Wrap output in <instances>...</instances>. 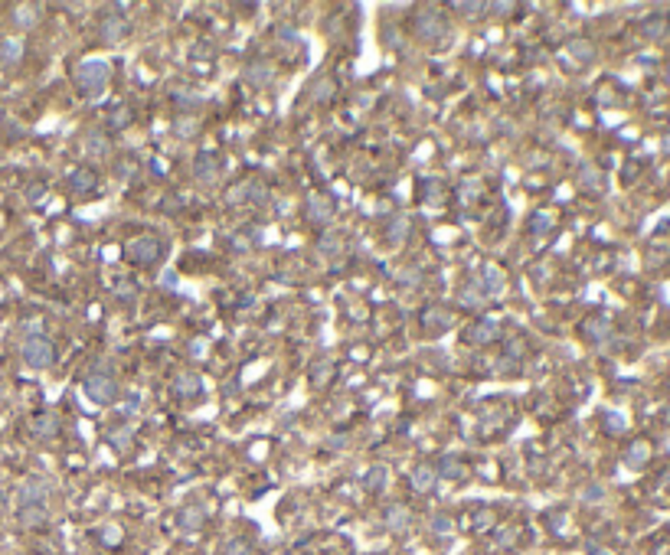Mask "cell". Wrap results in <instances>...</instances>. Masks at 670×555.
Returning <instances> with one entry per match:
<instances>
[{
    "instance_id": "cell-1",
    "label": "cell",
    "mask_w": 670,
    "mask_h": 555,
    "mask_svg": "<svg viewBox=\"0 0 670 555\" xmlns=\"http://www.w3.org/2000/svg\"><path fill=\"white\" fill-rule=\"evenodd\" d=\"M111 79V69L105 59H86V63L76 65V72H72V82H76L86 95H98L102 88L109 86Z\"/></svg>"
},
{
    "instance_id": "cell-2",
    "label": "cell",
    "mask_w": 670,
    "mask_h": 555,
    "mask_svg": "<svg viewBox=\"0 0 670 555\" xmlns=\"http://www.w3.org/2000/svg\"><path fill=\"white\" fill-rule=\"evenodd\" d=\"M161 255H163V246L157 235H138V239L125 242V258L134 262V265H157Z\"/></svg>"
},
{
    "instance_id": "cell-3",
    "label": "cell",
    "mask_w": 670,
    "mask_h": 555,
    "mask_svg": "<svg viewBox=\"0 0 670 555\" xmlns=\"http://www.w3.org/2000/svg\"><path fill=\"white\" fill-rule=\"evenodd\" d=\"M20 356L30 369H49V366L56 363V346L46 340V337H26Z\"/></svg>"
},
{
    "instance_id": "cell-4",
    "label": "cell",
    "mask_w": 670,
    "mask_h": 555,
    "mask_svg": "<svg viewBox=\"0 0 670 555\" xmlns=\"http://www.w3.org/2000/svg\"><path fill=\"white\" fill-rule=\"evenodd\" d=\"M412 33H415V40H422V43H438V40L445 36V20H442V13L435 10V7H422V10L415 13Z\"/></svg>"
},
{
    "instance_id": "cell-5",
    "label": "cell",
    "mask_w": 670,
    "mask_h": 555,
    "mask_svg": "<svg viewBox=\"0 0 670 555\" xmlns=\"http://www.w3.org/2000/svg\"><path fill=\"white\" fill-rule=\"evenodd\" d=\"M86 395L98 405H109L115 402V395H118V383H115V376L111 373H88L86 376Z\"/></svg>"
},
{
    "instance_id": "cell-6",
    "label": "cell",
    "mask_w": 670,
    "mask_h": 555,
    "mask_svg": "<svg viewBox=\"0 0 670 555\" xmlns=\"http://www.w3.org/2000/svg\"><path fill=\"white\" fill-rule=\"evenodd\" d=\"M334 200H327V196H311L308 206H304V216H308V223L317 225V229H327V225L334 223Z\"/></svg>"
},
{
    "instance_id": "cell-7",
    "label": "cell",
    "mask_w": 670,
    "mask_h": 555,
    "mask_svg": "<svg viewBox=\"0 0 670 555\" xmlns=\"http://www.w3.org/2000/svg\"><path fill=\"white\" fill-rule=\"evenodd\" d=\"M46 497H49V483L40 481V477L23 481L20 490H17V503H20V506H36V503H46Z\"/></svg>"
},
{
    "instance_id": "cell-8",
    "label": "cell",
    "mask_w": 670,
    "mask_h": 555,
    "mask_svg": "<svg viewBox=\"0 0 670 555\" xmlns=\"http://www.w3.org/2000/svg\"><path fill=\"white\" fill-rule=\"evenodd\" d=\"M242 79H246L252 88H265V86H271V79H275V65H271L269 59H255V63L246 65Z\"/></svg>"
},
{
    "instance_id": "cell-9",
    "label": "cell",
    "mask_w": 670,
    "mask_h": 555,
    "mask_svg": "<svg viewBox=\"0 0 670 555\" xmlns=\"http://www.w3.org/2000/svg\"><path fill=\"white\" fill-rule=\"evenodd\" d=\"M193 173L200 183H216L219 180V161L216 154H209V150H200L193 161Z\"/></svg>"
},
{
    "instance_id": "cell-10",
    "label": "cell",
    "mask_w": 670,
    "mask_h": 555,
    "mask_svg": "<svg viewBox=\"0 0 670 555\" xmlns=\"http://www.w3.org/2000/svg\"><path fill=\"white\" fill-rule=\"evenodd\" d=\"M497 337H500V323L490 321V317L471 323L465 330V343H490V340H497Z\"/></svg>"
},
{
    "instance_id": "cell-11",
    "label": "cell",
    "mask_w": 670,
    "mask_h": 555,
    "mask_svg": "<svg viewBox=\"0 0 670 555\" xmlns=\"http://www.w3.org/2000/svg\"><path fill=\"white\" fill-rule=\"evenodd\" d=\"M125 40V20L121 17H105L98 23V43L105 46H118Z\"/></svg>"
},
{
    "instance_id": "cell-12",
    "label": "cell",
    "mask_w": 670,
    "mask_h": 555,
    "mask_svg": "<svg viewBox=\"0 0 670 555\" xmlns=\"http://www.w3.org/2000/svg\"><path fill=\"white\" fill-rule=\"evenodd\" d=\"M435 481H438V474H435L432 464H415L409 474V487L415 493H429L435 487Z\"/></svg>"
},
{
    "instance_id": "cell-13",
    "label": "cell",
    "mask_w": 670,
    "mask_h": 555,
    "mask_svg": "<svg viewBox=\"0 0 670 555\" xmlns=\"http://www.w3.org/2000/svg\"><path fill=\"white\" fill-rule=\"evenodd\" d=\"M49 520V510H46V503H36V506H20L17 510V523L23 529H36V526H46Z\"/></svg>"
},
{
    "instance_id": "cell-14",
    "label": "cell",
    "mask_w": 670,
    "mask_h": 555,
    "mask_svg": "<svg viewBox=\"0 0 670 555\" xmlns=\"http://www.w3.org/2000/svg\"><path fill=\"white\" fill-rule=\"evenodd\" d=\"M69 190L79 193V196H86V193L98 190V173L86 170V167H79V170L69 173Z\"/></svg>"
},
{
    "instance_id": "cell-15",
    "label": "cell",
    "mask_w": 670,
    "mask_h": 555,
    "mask_svg": "<svg viewBox=\"0 0 670 555\" xmlns=\"http://www.w3.org/2000/svg\"><path fill=\"white\" fill-rule=\"evenodd\" d=\"M412 520V513L409 506H402V503H392V506H386V513H383V523H386V529H392V533H402L406 526H409Z\"/></svg>"
},
{
    "instance_id": "cell-16",
    "label": "cell",
    "mask_w": 670,
    "mask_h": 555,
    "mask_svg": "<svg viewBox=\"0 0 670 555\" xmlns=\"http://www.w3.org/2000/svg\"><path fill=\"white\" fill-rule=\"evenodd\" d=\"M30 431L36 438H56L59 435V418L53 412H40V415L30 421Z\"/></svg>"
},
{
    "instance_id": "cell-17",
    "label": "cell",
    "mask_w": 670,
    "mask_h": 555,
    "mask_svg": "<svg viewBox=\"0 0 670 555\" xmlns=\"http://www.w3.org/2000/svg\"><path fill=\"white\" fill-rule=\"evenodd\" d=\"M173 392L180 399H190V395H200L203 392V379L193 373H177L173 376Z\"/></svg>"
},
{
    "instance_id": "cell-18",
    "label": "cell",
    "mask_w": 670,
    "mask_h": 555,
    "mask_svg": "<svg viewBox=\"0 0 670 555\" xmlns=\"http://www.w3.org/2000/svg\"><path fill=\"white\" fill-rule=\"evenodd\" d=\"M177 523H180V529L193 533V529H200V526L206 523V510H203V506H196V503H190V506H184V510H180Z\"/></svg>"
},
{
    "instance_id": "cell-19",
    "label": "cell",
    "mask_w": 670,
    "mask_h": 555,
    "mask_svg": "<svg viewBox=\"0 0 670 555\" xmlns=\"http://www.w3.org/2000/svg\"><path fill=\"white\" fill-rule=\"evenodd\" d=\"M422 323H425V330H432V333H442L452 327V314L442 307H429L425 310V317H422Z\"/></svg>"
},
{
    "instance_id": "cell-20",
    "label": "cell",
    "mask_w": 670,
    "mask_h": 555,
    "mask_svg": "<svg viewBox=\"0 0 670 555\" xmlns=\"http://www.w3.org/2000/svg\"><path fill=\"white\" fill-rule=\"evenodd\" d=\"M23 59V43L20 40H0V65L13 69Z\"/></svg>"
},
{
    "instance_id": "cell-21",
    "label": "cell",
    "mask_w": 670,
    "mask_h": 555,
    "mask_svg": "<svg viewBox=\"0 0 670 555\" xmlns=\"http://www.w3.org/2000/svg\"><path fill=\"white\" fill-rule=\"evenodd\" d=\"M173 105L177 108H184V111H196L200 105H206V95H200V92H190V88H173Z\"/></svg>"
},
{
    "instance_id": "cell-22",
    "label": "cell",
    "mask_w": 670,
    "mask_h": 555,
    "mask_svg": "<svg viewBox=\"0 0 670 555\" xmlns=\"http://www.w3.org/2000/svg\"><path fill=\"white\" fill-rule=\"evenodd\" d=\"M484 298H487V294L481 291V284H477V281H471L468 288H461V294H458V304H461L465 310H477L481 304H484Z\"/></svg>"
},
{
    "instance_id": "cell-23",
    "label": "cell",
    "mask_w": 670,
    "mask_h": 555,
    "mask_svg": "<svg viewBox=\"0 0 670 555\" xmlns=\"http://www.w3.org/2000/svg\"><path fill=\"white\" fill-rule=\"evenodd\" d=\"M13 23L20 26V30H33L36 23H40V7H33V3H23L13 10Z\"/></svg>"
},
{
    "instance_id": "cell-24",
    "label": "cell",
    "mask_w": 670,
    "mask_h": 555,
    "mask_svg": "<svg viewBox=\"0 0 670 555\" xmlns=\"http://www.w3.org/2000/svg\"><path fill=\"white\" fill-rule=\"evenodd\" d=\"M484 294H500L504 291V275H500V268H484V281H477Z\"/></svg>"
},
{
    "instance_id": "cell-25",
    "label": "cell",
    "mask_w": 670,
    "mask_h": 555,
    "mask_svg": "<svg viewBox=\"0 0 670 555\" xmlns=\"http://www.w3.org/2000/svg\"><path fill=\"white\" fill-rule=\"evenodd\" d=\"M386 483H390V470L386 467H369L367 477H363V487H367L369 493H379Z\"/></svg>"
},
{
    "instance_id": "cell-26",
    "label": "cell",
    "mask_w": 670,
    "mask_h": 555,
    "mask_svg": "<svg viewBox=\"0 0 670 555\" xmlns=\"http://www.w3.org/2000/svg\"><path fill=\"white\" fill-rule=\"evenodd\" d=\"M438 477H448V481H458V477H465V464L458 458H442L438 460V467H435Z\"/></svg>"
},
{
    "instance_id": "cell-27",
    "label": "cell",
    "mask_w": 670,
    "mask_h": 555,
    "mask_svg": "<svg viewBox=\"0 0 670 555\" xmlns=\"http://www.w3.org/2000/svg\"><path fill=\"white\" fill-rule=\"evenodd\" d=\"M109 147H111V144H109V138H105V134H95V131H92V134H86V157H105V154H109Z\"/></svg>"
},
{
    "instance_id": "cell-28",
    "label": "cell",
    "mask_w": 670,
    "mask_h": 555,
    "mask_svg": "<svg viewBox=\"0 0 670 555\" xmlns=\"http://www.w3.org/2000/svg\"><path fill=\"white\" fill-rule=\"evenodd\" d=\"M330 95H334V79H330V75H321L311 86V98L314 102H327Z\"/></svg>"
},
{
    "instance_id": "cell-29",
    "label": "cell",
    "mask_w": 670,
    "mask_h": 555,
    "mask_svg": "<svg viewBox=\"0 0 670 555\" xmlns=\"http://www.w3.org/2000/svg\"><path fill=\"white\" fill-rule=\"evenodd\" d=\"M109 438H111V444H115L118 451H131V448H134V431H131V428H115Z\"/></svg>"
},
{
    "instance_id": "cell-30",
    "label": "cell",
    "mask_w": 670,
    "mask_h": 555,
    "mask_svg": "<svg viewBox=\"0 0 670 555\" xmlns=\"http://www.w3.org/2000/svg\"><path fill=\"white\" fill-rule=\"evenodd\" d=\"M406 232H409V223H406V219H392V225H390V232H386V239H390L392 246H399L402 239H406Z\"/></svg>"
},
{
    "instance_id": "cell-31",
    "label": "cell",
    "mask_w": 670,
    "mask_h": 555,
    "mask_svg": "<svg viewBox=\"0 0 670 555\" xmlns=\"http://www.w3.org/2000/svg\"><path fill=\"white\" fill-rule=\"evenodd\" d=\"M109 124H111L115 131L128 128V124H131V108H115V111H111V118H109Z\"/></svg>"
},
{
    "instance_id": "cell-32",
    "label": "cell",
    "mask_w": 670,
    "mask_h": 555,
    "mask_svg": "<svg viewBox=\"0 0 670 555\" xmlns=\"http://www.w3.org/2000/svg\"><path fill=\"white\" fill-rule=\"evenodd\" d=\"M196 131H200V124H196L193 118H180V121L173 124V134H180V138H193Z\"/></svg>"
},
{
    "instance_id": "cell-33",
    "label": "cell",
    "mask_w": 670,
    "mask_h": 555,
    "mask_svg": "<svg viewBox=\"0 0 670 555\" xmlns=\"http://www.w3.org/2000/svg\"><path fill=\"white\" fill-rule=\"evenodd\" d=\"M223 555H252V545L246 542V539H229Z\"/></svg>"
},
{
    "instance_id": "cell-34",
    "label": "cell",
    "mask_w": 670,
    "mask_h": 555,
    "mask_svg": "<svg viewBox=\"0 0 670 555\" xmlns=\"http://www.w3.org/2000/svg\"><path fill=\"white\" fill-rule=\"evenodd\" d=\"M321 252H324V255H340V252H344V242H340L337 235H324V239H321Z\"/></svg>"
},
{
    "instance_id": "cell-35",
    "label": "cell",
    "mask_w": 670,
    "mask_h": 555,
    "mask_svg": "<svg viewBox=\"0 0 670 555\" xmlns=\"http://www.w3.org/2000/svg\"><path fill=\"white\" fill-rule=\"evenodd\" d=\"M98 539H102L105 545H118L121 542V529H118V526H102V529H98Z\"/></svg>"
},
{
    "instance_id": "cell-36",
    "label": "cell",
    "mask_w": 670,
    "mask_h": 555,
    "mask_svg": "<svg viewBox=\"0 0 670 555\" xmlns=\"http://www.w3.org/2000/svg\"><path fill=\"white\" fill-rule=\"evenodd\" d=\"M249 186H252V180L236 183V186L226 193V203H242V196H249Z\"/></svg>"
},
{
    "instance_id": "cell-37",
    "label": "cell",
    "mask_w": 670,
    "mask_h": 555,
    "mask_svg": "<svg viewBox=\"0 0 670 555\" xmlns=\"http://www.w3.org/2000/svg\"><path fill=\"white\" fill-rule=\"evenodd\" d=\"M454 10H458V13H468V17L474 20L477 13H484V10H487V3H454Z\"/></svg>"
},
{
    "instance_id": "cell-38",
    "label": "cell",
    "mask_w": 670,
    "mask_h": 555,
    "mask_svg": "<svg viewBox=\"0 0 670 555\" xmlns=\"http://www.w3.org/2000/svg\"><path fill=\"white\" fill-rule=\"evenodd\" d=\"M432 533L448 536V533H452V520H448V516H435V520H432Z\"/></svg>"
},
{
    "instance_id": "cell-39",
    "label": "cell",
    "mask_w": 670,
    "mask_h": 555,
    "mask_svg": "<svg viewBox=\"0 0 670 555\" xmlns=\"http://www.w3.org/2000/svg\"><path fill=\"white\" fill-rule=\"evenodd\" d=\"M550 223H552L550 213H536V216H533V232H546V229H550Z\"/></svg>"
},
{
    "instance_id": "cell-40",
    "label": "cell",
    "mask_w": 670,
    "mask_h": 555,
    "mask_svg": "<svg viewBox=\"0 0 670 555\" xmlns=\"http://www.w3.org/2000/svg\"><path fill=\"white\" fill-rule=\"evenodd\" d=\"M265 196H269V193H265L262 183H252V186H249V200H252V203H265Z\"/></svg>"
},
{
    "instance_id": "cell-41",
    "label": "cell",
    "mask_w": 670,
    "mask_h": 555,
    "mask_svg": "<svg viewBox=\"0 0 670 555\" xmlns=\"http://www.w3.org/2000/svg\"><path fill=\"white\" fill-rule=\"evenodd\" d=\"M330 369H334L330 363H317V366H314V383L324 385V379H327V373H330Z\"/></svg>"
},
{
    "instance_id": "cell-42",
    "label": "cell",
    "mask_w": 670,
    "mask_h": 555,
    "mask_svg": "<svg viewBox=\"0 0 670 555\" xmlns=\"http://www.w3.org/2000/svg\"><path fill=\"white\" fill-rule=\"evenodd\" d=\"M383 40H390V43H386V46H392V49H396V46H399V40H402V36H399V30H396V26H383Z\"/></svg>"
},
{
    "instance_id": "cell-43",
    "label": "cell",
    "mask_w": 670,
    "mask_h": 555,
    "mask_svg": "<svg viewBox=\"0 0 670 555\" xmlns=\"http://www.w3.org/2000/svg\"><path fill=\"white\" fill-rule=\"evenodd\" d=\"M134 412H138V399H128V402H121V408H118V415L121 418H125V415H134Z\"/></svg>"
},
{
    "instance_id": "cell-44",
    "label": "cell",
    "mask_w": 670,
    "mask_h": 555,
    "mask_svg": "<svg viewBox=\"0 0 670 555\" xmlns=\"http://www.w3.org/2000/svg\"><path fill=\"white\" fill-rule=\"evenodd\" d=\"M487 10H490V13H510V10H513V3H507V0H500V3H490Z\"/></svg>"
},
{
    "instance_id": "cell-45",
    "label": "cell",
    "mask_w": 670,
    "mask_h": 555,
    "mask_svg": "<svg viewBox=\"0 0 670 555\" xmlns=\"http://www.w3.org/2000/svg\"><path fill=\"white\" fill-rule=\"evenodd\" d=\"M513 542V529H504V533L497 536V545H510Z\"/></svg>"
},
{
    "instance_id": "cell-46",
    "label": "cell",
    "mask_w": 670,
    "mask_h": 555,
    "mask_svg": "<svg viewBox=\"0 0 670 555\" xmlns=\"http://www.w3.org/2000/svg\"><path fill=\"white\" fill-rule=\"evenodd\" d=\"M40 196H43V186H40V183H36V186H30V200H33V203H36Z\"/></svg>"
},
{
    "instance_id": "cell-47",
    "label": "cell",
    "mask_w": 670,
    "mask_h": 555,
    "mask_svg": "<svg viewBox=\"0 0 670 555\" xmlns=\"http://www.w3.org/2000/svg\"><path fill=\"white\" fill-rule=\"evenodd\" d=\"M193 353H196V356H200V353H206V340H196V343H193ZM200 360H203V356H200Z\"/></svg>"
},
{
    "instance_id": "cell-48",
    "label": "cell",
    "mask_w": 670,
    "mask_h": 555,
    "mask_svg": "<svg viewBox=\"0 0 670 555\" xmlns=\"http://www.w3.org/2000/svg\"><path fill=\"white\" fill-rule=\"evenodd\" d=\"M111 10H115V13H128L131 3H111Z\"/></svg>"
},
{
    "instance_id": "cell-49",
    "label": "cell",
    "mask_w": 670,
    "mask_h": 555,
    "mask_svg": "<svg viewBox=\"0 0 670 555\" xmlns=\"http://www.w3.org/2000/svg\"><path fill=\"white\" fill-rule=\"evenodd\" d=\"M344 444H346V438H330V441H327V448H344Z\"/></svg>"
},
{
    "instance_id": "cell-50",
    "label": "cell",
    "mask_w": 670,
    "mask_h": 555,
    "mask_svg": "<svg viewBox=\"0 0 670 555\" xmlns=\"http://www.w3.org/2000/svg\"><path fill=\"white\" fill-rule=\"evenodd\" d=\"M118 170H121V177H131V170H134V163H121Z\"/></svg>"
},
{
    "instance_id": "cell-51",
    "label": "cell",
    "mask_w": 670,
    "mask_h": 555,
    "mask_svg": "<svg viewBox=\"0 0 670 555\" xmlns=\"http://www.w3.org/2000/svg\"><path fill=\"white\" fill-rule=\"evenodd\" d=\"M598 555H608V552H598Z\"/></svg>"
}]
</instances>
